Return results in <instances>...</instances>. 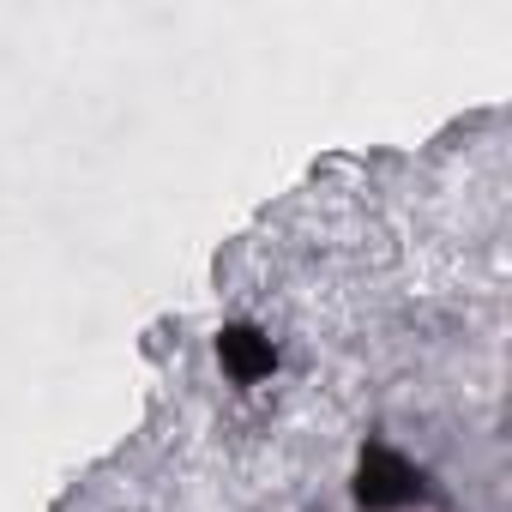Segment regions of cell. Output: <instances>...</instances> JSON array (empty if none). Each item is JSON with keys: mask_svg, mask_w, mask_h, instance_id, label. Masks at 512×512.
I'll use <instances>...</instances> for the list:
<instances>
[{"mask_svg": "<svg viewBox=\"0 0 512 512\" xmlns=\"http://www.w3.org/2000/svg\"><path fill=\"white\" fill-rule=\"evenodd\" d=\"M217 356L229 362V374H235V380H253L260 368H272V344H266L260 332H223Z\"/></svg>", "mask_w": 512, "mask_h": 512, "instance_id": "obj_2", "label": "cell"}, {"mask_svg": "<svg viewBox=\"0 0 512 512\" xmlns=\"http://www.w3.org/2000/svg\"><path fill=\"white\" fill-rule=\"evenodd\" d=\"M416 488H410V464L398 458V452H374V458H362V500L368 506H398V500H410Z\"/></svg>", "mask_w": 512, "mask_h": 512, "instance_id": "obj_1", "label": "cell"}]
</instances>
